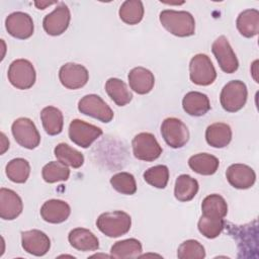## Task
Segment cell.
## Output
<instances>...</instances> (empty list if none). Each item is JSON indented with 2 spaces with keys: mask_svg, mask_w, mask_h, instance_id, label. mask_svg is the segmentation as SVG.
Listing matches in <instances>:
<instances>
[{
  "mask_svg": "<svg viewBox=\"0 0 259 259\" xmlns=\"http://www.w3.org/2000/svg\"><path fill=\"white\" fill-rule=\"evenodd\" d=\"M189 77L196 85L207 86L213 83L217 72L207 55L197 54L192 57L189 63Z\"/></svg>",
  "mask_w": 259,
  "mask_h": 259,
  "instance_id": "5b68a950",
  "label": "cell"
},
{
  "mask_svg": "<svg viewBox=\"0 0 259 259\" xmlns=\"http://www.w3.org/2000/svg\"><path fill=\"white\" fill-rule=\"evenodd\" d=\"M198 231L207 239H214L221 235L222 231L225 228L224 219H214L205 215H201L198 224Z\"/></svg>",
  "mask_w": 259,
  "mask_h": 259,
  "instance_id": "d590c367",
  "label": "cell"
},
{
  "mask_svg": "<svg viewBox=\"0 0 259 259\" xmlns=\"http://www.w3.org/2000/svg\"><path fill=\"white\" fill-rule=\"evenodd\" d=\"M41 175L47 183L66 181L70 176V169L59 161H51L42 167Z\"/></svg>",
  "mask_w": 259,
  "mask_h": 259,
  "instance_id": "d6a6232c",
  "label": "cell"
},
{
  "mask_svg": "<svg viewBox=\"0 0 259 259\" xmlns=\"http://www.w3.org/2000/svg\"><path fill=\"white\" fill-rule=\"evenodd\" d=\"M71 213L70 205L61 199L47 200L40 207V215L44 221L51 224L65 222Z\"/></svg>",
  "mask_w": 259,
  "mask_h": 259,
  "instance_id": "ac0fdd59",
  "label": "cell"
},
{
  "mask_svg": "<svg viewBox=\"0 0 259 259\" xmlns=\"http://www.w3.org/2000/svg\"><path fill=\"white\" fill-rule=\"evenodd\" d=\"M5 173L9 180L14 183H24L30 174V165L23 158H15L8 162Z\"/></svg>",
  "mask_w": 259,
  "mask_h": 259,
  "instance_id": "1f68e13d",
  "label": "cell"
},
{
  "mask_svg": "<svg viewBox=\"0 0 259 259\" xmlns=\"http://www.w3.org/2000/svg\"><path fill=\"white\" fill-rule=\"evenodd\" d=\"M127 79L131 89L142 95L151 92L155 84L154 74L144 67H136L132 69Z\"/></svg>",
  "mask_w": 259,
  "mask_h": 259,
  "instance_id": "d6986e66",
  "label": "cell"
},
{
  "mask_svg": "<svg viewBox=\"0 0 259 259\" xmlns=\"http://www.w3.org/2000/svg\"><path fill=\"white\" fill-rule=\"evenodd\" d=\"M120 19L130 25L138 24L144 17V5L140 0H126L119 7Z\"/></svg>",
  "mask_w": 259,
  "mask_h": 259,
  "instance_id": "4dcf8cb0",
  "label": "cell"
},
{
  "mask_svg": "<svg viewBox=\"0 0 259 259\" xmlns=\"http://www.w3.org/2000/svg\"><path fill=\"white\" fill-rule=\"evenodd\" d=\"M7 76L10 84L20 90L31 88L36 78L33 65L25 59L13 61L9 65Z\"/></svg>",
  "mask_w": 259,
  "mask_h": 259,
  "instance_id": "277c9868",
  "label": "cell"
},
{
  "mask_svg": "<svg viewBox=\"0 0 259 259\" xmlns=\"http://www.w3.org/2000/svg\"><path fill=\"white\" fill-rule=\"evenodd\" d=\"M9 148V141L7 140L4 133H1V151L0 154H4V152Z\"/></svg>",
  "mask_w": 259,
  "mask_h": 259,
  "instance_id": "74e56055",
  "label": "cell"
},
{
  "mask_svg": "<svg viewBox=\"0 0 259 259\" xmlns=\"http://www.w3.org/2000/svg\"><path fill=\"white\" fill-rule=\"evenodd\" d=\"M102 135V130L81 119H73L69 125L70 140L81 148H89Z\"/></svg>",
  "mask_w": 259,
  "mask_h": 259,
  "instance_id": "30bf717a",
  "label": "cell"
},
{
  "mask_svg": "<svg viewBox=\"0 0 259 259\" xmlns=\"http://www.w3.org/2000/svg\"><path fill=\"white\" fill-rule=\"evenodd\" d=\"M202 214L214 219H224L228 213V204L219 194L207 195L201 203Z\"/></svg>",
  "mask_w": 259,
  "mask_h": 259,
  "instance_id": "f1b7e54d",
  "label": "cell"
},
{
  "mask_svg": "<svg viewBox=\"0 0 259 259\" xmlns=\"http://www.w3.org/2000/svg\"><path fill=\"white\" fill-rule=\"evenodd\" d=\"M59 79L64 87L75 90L86 85L89 79V73L80 64L66 63L60 68Z\"/></svg>",
  "mask_w": 259,
  "mask_h": 259,
  "instance_id": "5bb4252c",
  "label": "cell"
},
{
  "mask_svg": "<svg viewBox=\"0 0 259 259\" xmlns=\"http://www.w3.org/2000/svg\"><path fill=\"white\" fill-rule=\"evenodd\" d=\"M179 259H202L205 257L204 247L196 240H186L177 250Z\"/></svg>",
  "mask_w": 259,
  "mask_h": 259,
  "instance_id": "8d00e7d4",
  "label": "cell"
},
{
  "mask_svg": "<svg viewBox=\"0 0 259 259\" xmlns=\"http://www.w3.org/2000/svg\"><path fill=\"white\" fill-rule=\"evenodd\" d=\"M23 209L20 196L13 190L2 187L0 189V217L6 221L16 219Z\"/></svg>",
  "mask_w": 259,
  "mask_h": 259,
  "instance_id": "e0dca14e",
  "label": "cell"
},
{
  "mask_svg": "<svg viewBox=\"0 0 259 259\" xmlns=\"http://www.w3.org/2000/svg\"><path fill=\"white\" fill-rule=\"evenodd\" d=\"M105 90L111 100L118 106H124L133 99V94L126 84L118 78H109L105 83Z\"/></svg>",
  "mask_w": 259,
  "mask_h": 259,
  "instance_id": "4316f807",
  "label": "cell"
},
{
  "mask_svg": "<svg viewBox=\"0 0 259 259\" xmlns=\"http://www.w3.org/2000/svg\"><path fill=\"white\" fill-rule=\"evenodd\" d=\"M142 244L135 238L115 242L110 249V256L114 258H137L141 256Z\"/></svg>",
  "mask_w": 259,
  "mask_h": 259,
  "instance_id": "83f0119b",
  "label": "cell"
},
{
  "mask_svg": "<svg viewBox=\"0 0 259 259\" xmlns=\"http://www.w3.org/2000/svg\"><path fill=\"white\" fill-rule=\"evenodd\" d=\"M159 20L162 26L173 35L186 37L193 35L195 32L194 17L187 11L166 9L161 11Z\"/></svg>",
  "mask_w": 259,
  "mask_h": 259,
  "instance_id": "6da1fadb",
  "label": "cell"
},
{
  "mask_svg": "<svg viewBox=\"0 0 259 259\" xmlns=\"http://www.w3.org/2000/svg\"><path fill=\"white\" fill-rule=\"evenodd\" d=\"M228 182L237 189H248L256 181L255 171L245 164H232L226 171Z\"/></svg>",
  "mask_w": 259,
  "mask_h": 259,
  "instance_id": "2e32d148",
  "label": "cell"
},
{
  "mask_svg": "<svg viewBox=\"0 0 259 259\" xmlns=\"http://www.w3.org/2000/svg\"><path fill=\"white\" fill-rule=\"evenodd\" d=\"M40 120L46 133L50 136L59 135L63 131L64 116L55 106H47L40 111Z\"/></svg>",
  "mask_w": 259,
  "mask_h": 259,
  "instance_id": "cb8c5ba5",
  "label": "cell"
},
{
  "mask_svg": "<svg viewBox=\"0 0 259 259\" xmlns=\"http://www.w3.org/2000/svg\"><path fill=\"white\" fill-rule=\"evenodd\" d=\"M198 182L188 174H181L176 178L174 196L177 200L186 202L194 198L198 192Z\"/></svg>",
  "mask_w": 259,
  "mask_h": 259,
  "instance_id": "d4e9b609",
  "label": "cell"
},
{
  "mask_svg": "<svg viewBox=\"0 0 259 259\" xmlns=\"http://www.w3.org/2000/svg\"><path fill=\"white\" fill-rule=\"evenodd\" d=\"M21 245L27 253L44 256L51 248V241L46 233L39 230H29L21 233Z\"/></svg>",
  "mask_w": 259,
  "mask_h": 259,
  "instance_id": "9a60e30c",
  "label": "cell"
},
{
  "mask_svg": "<svg viewBox=\"0 0 259 259\" xmlns=\"http://www.w3.org/2000/svg\"><path fill=\"white\" fill-rule=\"evenodd\" d=\"M211 52L214 55L220 68L228 74L235 73L239 68V61L234 53L228 38L225 35L219 36L211 45Z\"/></svg>",
  "mask_w": 259,
  "mask_h": 259,
  "instance_id": "8fae6325",
  "label": "cell"
},
{
  "mask_svg": "<svg viewBox=\"0 0 259 259\" xmlns=\"http://www.w3.org/2000/svg\"><path fill=\"white\" fill-rule=\"evenodd\" d=\"M184 111L191 116L204 115L210 109V103L207 95L198 91H190L182 99Z\"/></svg>",
  "mask_w": 259,
  "mask_h": 259,
  "instance_id": "44dd1931",
  "label": "cell"
},
{
  "mask_svg": "<svg viewBox=\"0 0 259 259\" xmlns=\"http://www.w3.org/2000/svg\"><path fill=\"white\" fill-rule=\"evenodd\" d=\"M78 110L105 123L111 121L114 115L110 106L96 94H88L82 97L78 102Z\"/></svg>",
  "mask_w": 259,
  "mask_h": 259,
  "instance_id": "52a82bcc",
  "label": "cell"
},
{
  "mask_svg": "<svg viewBox=\"0 0 259 259\" xmlns=\"http://www.w3.org/2000/svg\"><path fill=\"white\" fill-rule=\"evenodd\" d=\"M188 165L192 171L200 175H212L217 172L220 161L219 159L207 153H199L191 156Z\"/></svg>",
  "mask_w": 259,
  "mask_h": 259,
  "instance_id": "484cf974",
  "label": "cell"
},
{
  "mask_svg": "<svg viewBox=\"0 0 259 259\" xmlns=\"http://www.w3.org/2000/svg\"><path fill=\"white\" fill-rule=\"evenodd\" d=\"M161 135L168 146L182 148L189 140V131L185 123L176 117L165 118L161 124Z\"/></svg>",
  "mask_w": 259,
  "mask_h": 259,
  "instance_id": "9c48e42d",
  "label": "cell"
},
{
  "mask_svg": "<svg viewBox=\"0 0 259 259\" xmlns=\"http://www.w3.org/2000/svg\"><path fill=\"white\" fill-rule=\"evenodd\" d=\"M96 226L98 230L109 238H117L125 235L132 227V218L122 210H113L101 213Z\"/></svg>",
  "mask_w": 259,
  "mask_h": 259,
  "instance_id": "7a4b0ae2",
  "label": "cell"
},
{
  "mask_svg": "<svg viewBox=\"0 0 259 259\" xmlns=\"http://www.w3.org/2000/svg\"><path fill=\"white\" fill-rule=\"evenodd\" d=\"M237 29L245 37H253L259 32V11L246 9L242 11L236 20Z\"/></svg>",
  "mask_w": 259,
  "mask_h": 259,
  "instance_id": "603a6c76",
  "label": "cell"
},
{
  "mask_svg": "<svg viewBox=\"0 0 259 259\" xmlns=\"http://www.w3.org/2000/svg\"><path fill=\"white\" fill-rule=\"evenodd\" d=\"M248 97L247 86L243 81L233 80L222 89L220 101L222 107L228 112H237L246 104Z\"/></svg>",
  "mask_w": 259,
  "mask_h": 259,
  "instance_id": "3957f363",
  "label": "cell"
},
{
  "mask_svg": "<svg viewBox=\"0 0 259 259\" xmlns=\"http://www.w3.org/2000/svg\"><path fill=\"white\" fill-rule=\"evenodd\" d=\"M11 132L16 143L25 149H35L40 143V135L34 122L27 117L15 119L11 125Z\"/></svg>",
  "mask_w": 259,
  "mask_h": 259,
  "instance_id": "8992f818",
  "label": "cell"
},
{
  "mask_svg": "<svg viewBox=\"0 0 259 259\" xmlns=\"http://www.w3.org/2000/svg\"><path fill=\"white\" fill-rule=\"evenodd\" d=\"M110 184L117 192L125 195H132L137 191V183L133 174L128 172H119L110 178Z\"/></svg>",
  "mask_w": 259,
  "mask_h": 259,
  "instance_id": "e575fe53",
  "label": "cell"
},
{
  "mask_svg": "<svg viewBox=\"0 0 259 259\" xmlns=\"http://www.w3.org/2000/svg\"><path fill=\"white\" fill-rule=\"evenodd\" d=\"M5 27L11 36L18 39L29 38L34 30L31 16L21 11L10 13L5 19Z\"/></svg>",
  "mask_w": 259,
  "mask_h": 259,
  "instance_id": "4fadbf2b",
  "label": "cell"
},
{
  "mask_svg": "<svg viewBox=\"0 0 259 259\" xmlns=\"http://www.w3.org/2000/svg\"><path fill=\"white\" fill-rule=\"evenodd\" d=\"M134 156L142 161L152 162L162 154V148L151 133H140L132 141Z\"/></svg>",
  "mask_w": 259,
  "mask_h": 259,
  "instance_id": "ba28073f",
  "label": "cell"
},
{
  "mask_svg": "<svg viewBox=\"0 0 259 259\" xmlns=\"http://www.w3.org/2000/svg\"><path fill=\"white\" fill-rule=\"evenodd\" d=\"M70 245L76 250L87 252L95 251L99 248L97 237L89 230L84 228H75L68 235Z\"/></svg>",
  "mask_w": 259,
  "mask_h": 259,
  "instance_id": "ffe728a7",
  "label": "cell"
},
{
  "mask_svg": "<svg viewBox=\"0 0 259 259\" xmlns=\"http://www.w3.org/2000/svg\"><path fill=\"white\" fill-rule=\"evenodd\" d=\"M70 20L71 13L69 7L65 3H61L51 13L45 16L42 20V27L50 35H61L67 30Z\"/></svg>",
  "mask_w": 259,
  "mask_h": 259,
  "instance_id": "7c38bea8",
  "label": "cell"
},
{
  "mask_svg": "<svg viewBox=\"0 0 259 259\" xmlns=\"http://www.w3.org/2000/svg\"><path fill=\"white\" fill-rule=\"evenodd\" d=\"M57 1H53V2H44V1H40V2H34V5L38 8V9H45L47 8L48 6L50 5H53V4H56Z\"/></svg>",
  "mask_w": 259,
  "mask_h": 259,
  "instance_id": "f35d334b",
  "label": "cell"
},
{
  "mask_svg": "<svg viewBox=\"0 0 259 259\" xmlns=\"http://www.w3.org/2000/svg\"><path fill=\"white\" fill-rule=\"evenodd\" d=\"M145 181L159 189H163L167 186L169 180V169L166 165H156L144 172Z\"/></svg>",
  "mask_w": 259,
  "mask_h": 259,
  "instance_id": "836d02e7",
  "label": "cell"
},
{
  "mask_svg": "<svg viewBox=\"0 0 259 259\" xmlns=\"http://www.w3.org/2000/svg\"><path fill=\"white\" fill-rule=\"evenodd\" d=\"M206 143L213 148H225L232 140L231 126L225 122H214L205 131Z\"/></svg>",
  "mask_w": 259,
  "mask_h": 259,
  "instance_id": "7402d4cb",
  "label": "cell"
},
{
  "mask_svg": "<svg viewBox=\"0 0 259 259\" xmlns=\"http://www.w3.org/2000/svg\"><path fill=\"white\" fill-rule=\"evenodd\" d=\"M54 154L57 160L66 166L80 168L84 163L83 154L65 143L58 144L54 149Z\"/></svg>",
  "mask_w": 259,
  "mask_h": 259,
  "instance_id": "f546056e",
  "label": "cell"
}]
</instances>
